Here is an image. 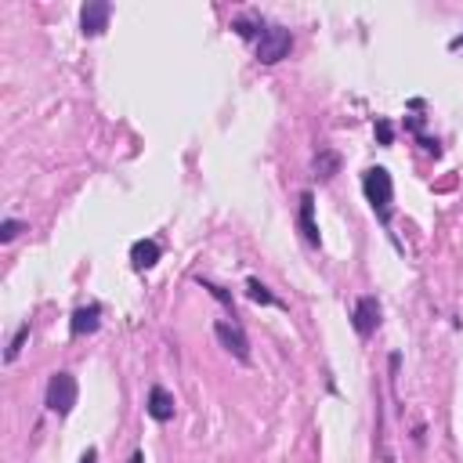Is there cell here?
Returning a JSON list of instances; mask_svg holds the SVG:
<instances>
[{
	"label": "cell",
	"instance_id": "cell-10",
	"mask_svg": "<svg viewBox=\"0 0 463 463\" xmlns=\"http://www.w3.org/2000/svg\"><path fill=\"white\" fill-rule=\"evenodd\" d=\"M156 261H159V243L156 239H138V243L131 246V264L138 271H149Z\"/></svg>",
	"mask_w": 463,
	"mask_h": 463
},
{
	"label": "cell",
	"instance_id": "cell-16",
	"mask_svg": "<svg viewBox=\"0 0 463 463\" xmlns=\"http://www.w3.org/2000/svg\"><path fill=\"white\" fill-rule=\"evenodd\" d=\"M376 141H380V145H391V141H394V127L388 120H376Z\"/></svg>",
	"mask_w": 463,
	"mask_h": 463
},
{
	"label": "cell",
	"instance_id": "cell-17",
	"mask_svg": "<svg viewBox=\"0 0 463 463\" xmlns=\"http://www.w3.org/2000/svg\"><path fill=\"white\" fill-rule=\"evenodd\" d=\"M232 29H235L239 37H246V40H250V37H257V29H253V22H246V19H239Z\"/></svg>",
	"mask_w": 463,
	"mask_h": 463
},
{
	"label": "cell",
	"instance_id": "cell-19",
	"mask_svg": "<svg viewBox=\"0 0 463 463\" xmlns=\"http://www.w3.org/2000/svg\"><path fill=\"white\" fill-rule=\"evenodd\" d=\"M131 463H145V456H141V453H134V456H131Z\"/></svg>",
	"mask_w": 463,
	"mask_h": 463
},
{
	"label": "cell",
	"instance_id": "cell-20",
	"mask_svg": "<svg viewBox=\"0 0 463 463\" xmlns=\"http://www.w3.org/2000/svg\"><path fill=\"white\" fill-rule=\"evenodd\" d=\"M449 47H453V51H456V47H463V37H456V40H453Z\"/></svg>",
	"mask_w": 463,
	"mask_h": 463
},
{
	"label": "cell",
	"instance_id": "cell-7",
	"mask_svg": "<svg viewBox=\"0 0 463 463\" xmlns=\"http://www.w3.org/2000/svg\"><path fill=\"white\" fill-rule=\"evenodd\" d=\"M102 326V308L98 305H87V308H76L73 318H69V333L73 337H87Z\"/></svg>",
	"mask_w": 463,
	"mask_h": 463
},
{
	"label": "cell",
	"instance_id": "cell-8",
	"mask_svg": "<svg viewBox=\"0 0 463 463\" xmlns=\"http://www.w3.org/2000/svg\"><path fill=\"white\" fill-rule=\"evenodd\" d=\"M297 221H300V232H305V239H308L311 246L323 243L318 225H315V196L311 192H300V214H297Z\"/></svg>",
	"mask_w": 463,
	"mask_h": 463
},
{
	"label": "cell",
	"instance_id": "cell-13",
	"mask_svg": "<svg viewBox=\"0 0 463 463\" xmlns=\"http://www.w3.org/2000/svg\"><path fill=\"white\" fill-rule=\"evenodd\" d=\"M29 341V323L26 326H19V333L11 337V344H8V351H4V362H15L19 358V351H22V344Z\"/></svg>",
	"mask_w": 463,
	"mask_h": 463
},
{
	"label": "cell",
	"instance_id": "cell-4",
	"mask_svg": "<svg viewBox=\"0 0 463 463\" xmlns=\"http://www.w3.org/2000/svg\"><path fill=\"white\" fill-rule=\"evenodd\" d=\"M214 337L221 341V347L232 351V355L239 362H250V341L239 323H228V318H221V323H214Z\"/></svg>",
	"mask_w": 463,
	"mask_h": 463
},
{
	"label": "cell",
	"instance_id": "cell-6",
	"mask_svg": "<svg viewBox=\"0 0 463 463\" xmlns=\"http://www.w3.org/2000/svg\"><path fill=\"white\" fill-rule=\"evenodd\" d=\"M351 323H355L358 337H373L376 326H380V300L373 293H365L355 300V311H351Z\"/></svg>",
	"mask_w": 463,
	"mask_h": 463
},
{
	"label": "cell",
	"instance_id": "cell-14",
	"mask_svg": "<svg viewBox=\"0 0 463 463\" xmlns=\"http://www.w3.org/2000/svg\"><path fill=\"white\" fill-rule=\"evenodd\" d=\"M199 286H203V290H210V297H214V300H221L225 308H232V293H228V290H221V286L206 282V279H199Z\"/></svg>",
	"mask_w": 463,
	"mask_h": 463
},
{
	"label": "cell",
	"instance_id": "cell-12",
	"mask_svg": "<svg viewBox=\"0 0 463 463\" xmlns=\"http://www.w3.org/2000/svg\"><path fill=\"white\" fill-rule=\"evenodd\" d=\"M246 297L253 300V305H279L275 293H271L261 279H246Z\"/></svg>",
	"mask_w": 463,
	"mask_h": 463
},
{
	"label": "cell",
	"instance_id": "cell-9",
	"mask_svg": "<svg viewBox=\"0 0 463 463\" xmlns=\"http://www.w3.org/2000/svg\"><path fill=\"white\" fill-rule=\"evenodd\" d=\"M149 417H152L156 424L174 420V394H170L167 388H152V391H149Z\"/></svg>",
	"mask_w": 463,
	"mask_h": 463
},
{
	"label": "cell",
	"instance_id": "cell-11",
	"mask_svg": "<svg viewBox=\"0 0 463 463\" xmlns=\"http://www.w3.org/2000/svg\"><path fill=\"white\" fill-rule=\"evenodd\" d=\"M337 170H341V156H337V152L323 149V152L315 156V178H318V181H329Z\"/></svg>",
	"mask_w": 463,
	"mask_h": 463
},
{
	"label": "cell",
	"instance_id": "cell-2",
	"mask_svg": "<svg viewBox=\"0 0 463 463\" xmlns=\"http://www.w3.org/2000/svg\"><path fill=\"white\" fill-rule=\"evenodd\" d=\"M290 51H293V33H290V29H282V26L261 29V37H257V62L275 66V62L290 58Z\"/></svg>",
	"mask_w": 463,
	"mask_h": 463
},
{
	"label": "cell",
	"instance_id": "cell-3",
	"mask_svg": "<svg viewBox=\"0 0 463 463\" xmlns=\"http://www.w3.org/2000/svg\"><path fill=\"white\" fill-rule=\"evenodd\" d=\"M76 394H80V388H76L73 373H66V370L51 373V380H47V409L58 412V417H66V412L76 406Z\"/></svg>",
	"mask_w": 463,
	"mask_h": 463
},
{
	"label": "cell",
	"instance_id": "cell-18",
	"mask_svg": "<svg viewBox=\"0 0 463 463\" xmlns=\"http://www.w3.org/2000/svg\"><path fill=\"white\" fill-rule=\"evenodd\" d=\"M80 463H98V449H87L84 456H80Z\"/></svg>",
	"mask_w": 463,
	"mask_h": 463
},
{
	"label": "cell",
	"instance_id": "cell-15",
	"mask_svg": "<svg viewBox=\"0 0 463 463\" xmlns=\"http://www.w3.org/2000/svg\"><path fill=\"white\" fill-rule=\"evenodd\" d=\"M19 232H26L22 221H4V225H0V243H11V239L19 235Z\"/></svg>",
	"mask_w": 463,
	"mask_h": 463
},
{
	"label": "cell",
	"instance_id": "cell-1",
	"mask_svg": "<svg viewBox=\"0 0 463 463\" xmlns=\"http://www.w3.org/2000/svg\"><path fill=\"white\" fill-rule=\"evenodd\" d=\"M362 192L370 199V206L376 210L380 221L391 217V199H394V185H391V174L384 167H370L362 174Z\"/></svg>",
	"mask_w": 463,
	"mask_h": 463
},
{
	"label": "cell",
	"instance_id": "cell-5",
	"mask_svg": "<svg viewBox=\"0 0 463 463\" xmlns=\"http://www.w3.org/2000/svg\"><path fill=\"white\" fill-rule=\"evenodd\" d=\"M109 19H113V4L109 0H91L80 11V29H84V37H102L109 29Z\"/></svg>",
	"mask_w": 463,
	"mask_h": 463
}]
</instances>
